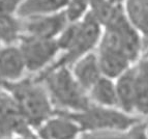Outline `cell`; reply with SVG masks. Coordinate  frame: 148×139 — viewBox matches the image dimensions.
I'll list each match as a JSON object with an SVG mask.
<instances>
[{
    "instance_id": "6da1fadb",
    "label": "cell",
    "mask_w": 148,
    "mask_h": 139,
    "mask_svg": "<svg viewBox=\"0 0 148 139\" xmlns=\"http://www.w3.org/2000/svg\"><path fill=\"white\" fill-rule=\"evenodd\" d=\"M103 32L95 18L88 12L81 20L71 22L56 37L59 55L47 69L56 67H71L76 60L94 51ZM45 71V70H44Z\"/></svg>"
},
{
    "instance_id": "7a4b0ae2",
    "label": "cell",
    "mask_w": 148,
    "mask_h": 139,
    "mask_svg": "<svg viewBox=\"0 0 148 139\" xmlns=\"http://www.w3.org/2000/svg\"><path fill=\"white\" fill-rule=\"evenodd\" d=\"M42 82L55 111L79 112L91 104L88 94L79 85L69 67L46 69L35 75Z\"/></svg>"
},
{
    "instance_id": "3957f363",
    "label": "cell",
    "mask_w": 148,
    "mask_h": 139,
    "mask_svg": "<svg viewBox=\"0 0 148 139\" xmlns=\"http://www.w3.org/2000/svg\"><path fill=\"white\" fill-rule=\"evenodd\" d=\"M12 94L20 114L28 122L40 127L54 114V107L42 82L33 79H24L12 83L1 84Z\"/></svg>"
},
{
    "instance_id": "277c9868",
    "label": "cell",
    "mask_w": 148,
    "mask_h": 139,
    "mask_svg": "<svg viewBox=\"0 0 148 139\" xmlns=\"http://www.w3.org/2000/svg\"><path fill=\"white\" fill-rule=\"evenodd\" d=\"M66 113L79 125L82 132L99 130L128 131L141 122L139 117L125 113L116 107H105L93 103L82 111Z\"/></svg>"
},
{
    "instance_id": "5b68a950",
    "label": "cell",
    "mask_w": 148,
    "mask_h": 139,
    "mask_svg": "<svg viewBox=\"0 0 148 139\" xmlns=\"http://www.w3.org/2000/svg\"><path fill=\"white\" fill-rule=\"evenodd\" d=\"M22 53L26 71L30 74H40L49 67L59 55L56 39L23 35L18 42Z\"/></svg>"
},
{
    "instance_id": "8992f818",
    "label": "cell",
    "mask_w": 148,
    "mask_h": 139,
    "mask_svg": "<svg viewBox=\"0 0 148 139\" xmlns=\"http://www.w3.org/2000/svg\"><path fill=\"white\" fill-rule=\"evenodd\" d=\"M21 21L22 36L28 35L42 39H56L69 24L64 10L49 15L21 18Z\"/></svg>"
},
{
    "instance_id": "52a82bcc",
    "label": "cell",
    "mask_w": 148,
    "mask_h": 139,
    "mask_svg": "<svg viewBox=\"0 0 148 139\" xmlns=\"http://www.w3.org/2000/svg\"><path fill=\"white\" fill-rule=\"evenodd\" d=\"M38 128L44 139H77L82 133L79 125L63 111H54Z\"/></svg>"
},
{
    "instance_id": "ba28073f",
    "label": "cell",
    "mask_w": 148,
    "mask_h": 139,
    "mask_svg": "<svg viewBox=\"0 0 148 139\" xmlns=\"http://www.w3.org/2000/svg\"><path fill=\"white\" fill-rule=\"evenodd\" d=\"M27 73L18 44L0 47V84L12 83L24 78Z\"/></svg>"
},
{
    "instance_id": "9c48e42d",
    "label": "cell",
    "mask_w": 148,
    "mask_h": 139,
    "mask_svg": "<svg viewBox=\"0 0 148 139\" xmlns=\"http://www.w3.org/2000/svg\"><path fill=\"white\" fill-rule=\"evenodd\" d=\"M134 114L148 116V57L144 55L134 65Z\"/></svg>"
},
{
    "instance_id": "30bf717a",
    "label": "cell",
    "mask_w": 148,
    "mask_h": 139,
    "mask_svg": "<svg viewBox=\"0 0 148 139\" xmlns=\"http://www.w3.org/2000/svg\"><path fill=\"white\" fill-rule=\"evenodd\" d=\"M71 72L80 86L86 92L103 76L95 52H89L73 63Z\"/></svg>"
},
{
    "instance_id": "8fae6325",
    "label": "cell",
    "mask_w": 148,
    "mask_h": 139,
    "mask_svg": "<svg viewBox=\"0 0 148 139\" xmlns=\"http://www.w3.org/2000/svg\"><path fill=\"white\" fill-rule=\"evenodd\" d=\"M69 0H23L16 10L20 18L49 15L65 10Z\"/></svg>"
},
{
    "instance_id": "7c38bea8",
    "label": "cell",
    "mask_w": 148,
    "mask_h": 139,
    "mask_svg": "<svg viewBox=\"0 0 148 139\" xmlns=\"http://www.w3.org/2000/svg\"><path fill=\"white\" fill-rule=\"evenodd\" d=\"M124 10L128 21L148 43V0H124Z\"/></svg>"
},
{
    "instance_id": "4fadbf2b",
    "label": "cell",
    "mask_w": 148,
    "mask_h": 139,
    "mask_svg": "<svg viewBox=\"0 0 148 139\" xmlns=\"http://www.w3.org/2000/svg\"><path fill=\"white\" fill-rule=\"evenodd\" d=\"M87 94L90 102L93 104L118 108L116 86L113 79L101 76Z\"/></svg>"
},
{
    "instance_id": "5bb4252c",
    "label": "cell",
    "mask_w": 148,
    "mask_h": 139,
    "mask_svg": "<svg viewBox=\"0 0 148 139\" xmlns=\"http://www.w3.org/2000/svg\"><path fill=\"white\" fill-rule=\"evenodd\" d=\"M115 86L118 108L125 113L134 115V82L132 65L116 78Z\"/></svg>"
},
{
    "instance_id": "9a60e30c",
    "label": "cell",
    "mask_w": 148,
    "mask_h": 139,
    "mask_svg": "<svg viewBox=\"0 0 148 139\" xmlns=\"http://www.w3.org/2000/svg\"><path fill=\"white\" fill-rule=\"evenodd\" d=\"M22 37V21L16 14L0 12V44H18Z\"/></svg>"
},
{
    "instance_id": "2e32d148",
    "label": "cell",
    "mask_w": 148,
    "mask_h": 139,
    "mask_svg": "<svg viewBox=\"0 0 148 139\" xmlns=\"http://www.w3.org/2000/svg\"><path fill=\"white\" fill-rule=\"evenodd\" d=\"M90 1L91 0H69L64 10L69 23L81 20L90 10Z\"/></svg>"
},
{
    "instance_id": "e0dca14e",
    "label": "cell",
    "mask_w": 148,
    "mask_h": 139,
    "mask_svg": "<svg viewBox=\"0 0 148 139\" xmlns=\"http://www.w3.org/2000/svg\"><path fill=\"white\" fill-rule=\"evenodd\" d=\"M77 139H131L128 131H113V130H99V131L82 132Z\"/></svg>"
},
{
    "instance_id": "ac0fdd59",
    "label": "cell",
    "mask_w": 148,
    "mask_h": 139,
    "mask_svg": "<svg viewBox=\"0 0 148 139\" xmlns=\"http://www.w3.org/2000/svg\"><path fill=\"white\" fill-rule=\"evenodd\" d=\"M131 139H148V135L146 133V122H140L139 124L135 125L130 130Z\"/></svg>"
},
{
    "instance_id": "d6986e66",
    "label": "cell",
    "mask_w": 148,
    "mask_h": 139,
    "mask_svg": "<svg viewBox=\"0 0 148 139\" xmlns=\"http://www.w3.org/2000/svg\"><path fill=\"white\" fill-rule=\"evenodd\" d=\"M0 47H1V44H0Z\"/></svg>"
}]
</instances>
